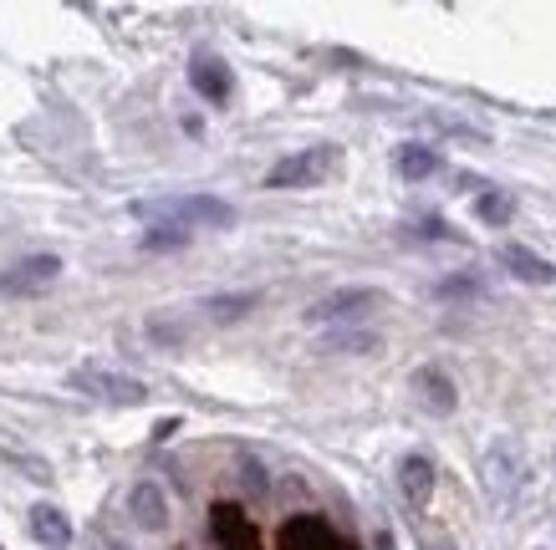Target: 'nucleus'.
Instances as JSON below:
<instances>
[{"instance_id":"obj_2","label":"nucleus","mask_w":556,"mask_h":550,"mask_svg":"<svg viewBox=\"0 0 556 550\" xmlns=\"http://www.w3.org/2000/svg\"><path fill=\"white\" fill-rule=\"evenodd\" d=\"M480 474H485V495L501 510H510L516 504V495H521L526 484V459H521V444L516 438H501V444H490L485 459H480Z\"/></svg>"},{"instance_id":"obj_5","label":"nucleus","mask_w":556,"mask_h":550,"mask_svg":"<svg viewBox=\"0 0 556 550\" xmlns=\"http://www.w3.org/2000/svg\"><path fill=\"white\" fill-rule=\"evenodd\" d=\"M378 306H383V291H372V285H348V291L321 296L317 306L306 311V321H312V327H338V321L368 317V311H378Z\"/></svg>"},{"instance_id":"obj_6","label":"nucleus","mask_w":556,"mask_h":550,"mask_svg":"<svg viewBox=\"0 0 556 550\" xmlns=\"http://www.w3.org/2000/svg\"><path fill=\"white\" fill-rule=\"evenodd\" d=\"M56 276H62V255H26L11 270H0V291L5 296H41Z\"/></svg>"},{"instance_id":"obj_4","label":"nucleus","mask_w":556,"mask_h":550,"mask_svg":"<svg viewBox=\"0 0 556 550\" xmlns=\"http://www.w3.org/2000/svg\"><path fill=\"white\" fill-rule=\"evenodd\" d=\"M67 383L77 387V393H87V398H102L113 402V408H134V402L149 398V387L138 383V378H123V372H108V367L87 362V367H72Z\"/></svg>"},{"instance_id":"obj_19","label":"nucleus","mask_w":556,"mask_h":550,"mask_svg":"<svg viewBox=\"0 0 556 550\" xmlns=\"http://www.w3.org/2000/svg\"><path fill=\"white\" fill-rule=\"evenodd\" d=\"M189 240V230H174V225H153L149 234H143V245L149 251H164V245H185Z\"/></svg>"},{"instance_id":"obj_8","label":"nucleus","mask_w":556,"mask_h":550,"mask_svg":"<svg viewBox=\"0 0 556 550\" xmlns=\"http://www.w3.org/2000/svg\"><path fill=\"white\" fill-rule=\"evenodd\" d=\"M210 535L219 550H261V535L240 504H210Z\"/></svg>"},{"instance_id":"obj_14","label":"nucleus","mask_w":556,"mask_h":550,"mask_svg":"<svg viewBox=\"0 0 556 550\" xmlns=\"http://www.w3.org/2000/svg\"><path fill=\"white\" fill-rule=\"evenodd\" d=\"M501 266H506L516 281H531V285H552L556 281V270L546 266L541 255L526 251V245H506V251H501Z\"/></svg>"},{"instance_id":"obj_11","label":"nucleus","mask_w":556,"mask_h":550,"mask_svg":"<svg viewBox=\"0 0 556 550\" xmlns=\"http://www.w3.org/2000/svg\"><path fill=\"white\" fill-rule=\"evenodd\" d=\"M26 525H31V540L41 550H67L72 546V520H67V510H56V504H31Z\"/></svg>"},{"instance_id":"obj_12","label":"nucleus","mask_w":556,"mask_h":550,"mask_svg":"<svg viewBox=\"0 0 556 550\" xmlns=\"http://www.w3.org/2000/svg\"><path fill=\"white\" fill-rule=\"evenodd\" d=\"M399 489H404V500L414 510H424L429 495H434V459L429 453H404L399 459Z\"/></svg>"},{"instance_id":"obj_18","label":"nucleus","mask_w":556,"mask_h":550,"mask_svg":"<svg viewBox=\"0 0 556 550\" xmlns=\"http://www.w3.org/2000/svg\"><path fill=\"white\" fill-rule=\"evenodd\" d=\"M321 351H378V336L372 332H332L321 342Z\"/></svg>"},{"instance_id":"obj_17","label":"nucleus","mask_w":556,"mask_h":550,"mask_svg":"<svg viewBox=\"0 0 556 550\" xmlns=\"http://www.w3.org/2000/svg\"><path fill=\"white\" fill-rule=\"evenodd\" d=\"M475 215L485 219V225H506V219L516 215V204H510V194H480V200H475Z\"/></svg>"},{"instance_id":"obj_3","label":"nucleus","mask_w":556,"mask_h":550,"mask_svg":"<svg viewBox=\"0 0 556 550\" xmlns=\"http://www.w3.org/2000/svg\"><path fill=\"white\" fill-rule=\"evenodd\" d=\"M332 168H338V149H332V143H317V149L287 153V158L266 174V189H312V183L332 179Z\"/></svg>"},{"instance_id":"obj_9","label":"nucleus","mask_w":556,"mask_h":550,"mask_svg":"<svg viewBox=\"0 0 556 550\" xmlns=\"http://www.w3.org/2000/svg\"><path fill=\"white\" fill-rule=\"evenodd\" d=\"M408 387H414V398L429 408L434 418H450L459 408V393H455V383L439 372V367H419L414 378H408Z\"/></svg>"},{"instance_id":"obj_7","label":"nucleus","mask_w":556,"mask_h":550,"mask_svg":"<svg viewBox=\"0 0 556 550\" xmlns=\"http://www.w3.org/2000/svg\"><path fill=\"white\" fill-rule=\"evenodd\" d=\"M276 546L281 550H353L321 515H291L281 525V535H276Z\"/></svg>"},{"instance_id":"obj_20","label":"nucleus","mask_w":556,"mask_h":550,"mask_svg":"<svg viewBox=\"0 0 556 550\" xmlns=\"http://www.w3.org/2000/svg\"><path fill=\"white\" fill-rule=\"evenodd\" d=\"M424 550H455V546H450V540H439V535H434V540H424Z\"/></svg>"},{"instance_id":"obj_13","label":"nucleus","mask_w":556,"mask_h":550,"mask_svg":"<svg viewBox=\"0 0 556 550\" xmlns=\"http://www.w3.org/2000/svg\"><path fill=\"white\" fill-rule=\"evenodd\" d=\"M128 515H134L138 530H164L169 525V500L159 495V484H138L128 495Z\"/></svg>"},{"instance_id":"obj_16","label":"nucleus","mask_w":556,"mask_h":550,"mask_svg":"<svg viewBox=\"0 0 556 550\" xmlns=\"http://www.w3.org/2000/svg\"><path fill=\"white\" fill-rule=\"evenodd\" d=\"M251 306H255L251 291H240V296H215V300H204V317L210 321H240Z\"/></svg>"},{"instance_id":"obj_1","label":"nucleus","mask_w":556,"mask_h":550,"mask_svg":"<svg viewBox=\"0 0 556 550\" xmlns=\"http://www.w3.org/2000/svg\"><path fill=\"white\" fill-rule=\"evenodd\" d=\"M134 219H149V225H174V230H230L236 225V209L215 194H164V200H138L128 209Z\"/></svg>"},{"instance_id":"obj_15","label":"nucleus","mask_w":556,"mask_h":550,"mask_svg":"<svg viewBox=\"0 0 556 550\" xmlns=\"http://www.w3.org/2000/svg\"><path fill=\"white\" fill-rule=\"evenodd\" d=\"M399 174L404 179H429V174H439V153L429 143H404L399 149Z\"/></svg>"},{"instance_id":"obj_10","label":"nucleus","mask_w":556,"mask_h":550,"mask_svg":"<svg viewBox=\"0 0 556 550\" xmlns=\"http://www.w3.org/2000/svg\"><path fill=\"white\" fill-rule=\"evenodd\" d=\"M189 82H194V92H200L204 102H225L236 92V77H230V67L219 62L215 51H200V56L189 62Z\"/></svg>"}]
</instances>
